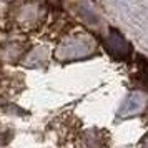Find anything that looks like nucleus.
<instances>
[{
  "mask_svg": "<svg viewBox=\"0 0 148 148\" xmlns=\"http://www.w3.org/2000/svg\"><path fill=\"white\" fill-rule=\"evenodd\" d=\"M92 50H93V42H92V38L87 37V35H77L73 38H68L67 42H63L60 47H58L57 53L60 55L62 58L72 60V58L85 57Z\"/></svg>",
  "mask_w": 148,
  "mask_h": 148,
  "instance_id": "obj_1",
  "label": "nucleus"
},
{
  "mask_svg": "<svg viewBox=\"0 0 148 148\" xmlns=\"http://www.w3.org/2000/svg\"><path fill=\"white\" fill-rule=\"evenodd\" d=\"M145 101H147V97L143 92H133V93L128 97L123 107L120 110V115L123 116H128V115H135V113H140L141 110L145 108Z\"/></svg>",
  "mask_w": 148,
  "mask_h": 148,
  "instance_id": "obj_2",
  "label": "nucleus"
},
{
  "mask_svg": "<svg viewBox=\"0 0 148 148\" xmlns=\"http://www.w3.org/2000/svg\"><path fill=\"white\" fill-rule=\"evenodd\" d=\"M107 48L112 53L123 55V57H125V55L128 53V50H130V45H128L127 40L121 37V34L118 30L112 28V30H110V35H108V38H107Z\"/></svg>",
  "mask_w": 148,
  "mask_h": 148,
  "instance_id": "obj_3",
  "label": "nucleus"
}]
</instances>
